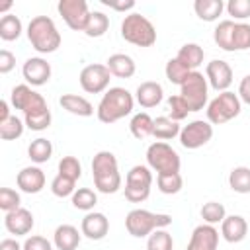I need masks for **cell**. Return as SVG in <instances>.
Returning <instances> with one entry per match:
<instances>
[{"mask_svg":"<svg viewBox=\"0 0 250 250\" xmlns=\"http://www.w3.org/2000/svg\"><path fill=\"white\" fill-rule=\"evenodd\" d=\"M152 170L148 166L137 164L125 176V199L131 203H143L150 195Z\"/></svg>","mask_w":250,"mask_h":250,"instance_id":"cell-9","label":"cell"},{"mask_svg":"<svg viewBox=\"0 0 250 250\" xmlns=\"http://www.w3.org/2000/svg\"><path fill=\"white\" fill-rule=\"evenodd\" d=\"M102 4L111 8V10H115V12H129V10H133L137 6L135 0H102Z\"/></svg>","mask_w":250,"mask_h":250,"instance_id":"cell-49","label":"cell"},{"mask_svg":"<svg viewBox=\"0 0 250 250\" xmlns=\"http://www.w3.org/2000/svg\"><path fill=\"white\" fill-rule=\"evenodd\" d=\"M162 100H164V88H162L160 82L146 80V82H141V84L137 86L135 102H137L141 107H145V109L156 107Z\"/></svg>","mask_w":250,"mask_h":250,"instance_id":"cell-20","label":"cell"},{"mask_svg":"<svg viewBox=\"0 0 250 250\" xmlns=\"http://www.w3.org/2000/svg\"><path fill=\"white\" fill-rule=\"evenodd\" d=\"M180 96L188 104L189 111H201L209 104V82L203 76V72L193 70L186 78V82L180 86Z\"/></svg>","mask_w":250,"mask_h":250,"instance_id":"cell-7","label":"cell"},{"mask_svg":"<svg viewBox=\"0 0 250 250\" xmlns=\"http://www.w3.org/2000/svg\"><path fill=\"white\" fill-rule=\"evenodd\" d=\"M23 31V23L16 14H6L0 18V39L16 41Z\"/></svg>","mask_w":250,"mask_h":250,"instance_id":"cell-31","label":"cell"},{"mask_svg":"<svg viewBox=\"0 0 250 250\" xmlns=\"http://www.w3.org/2000/svg\"><path fill=\"white\" fill-rule=\"evenodd\" d=\"M109 80H111V72L102 62L86 64L80 70V76H78V82H80L82 90L88 92V94H102V92L109 90Z\"/></svg>","mask_w":250,"mask_h":250,"instance_id":"cell-11","label":"cell"},{"mask_svg":"<svg viewBox=\"0 0 250 250\" xmlns=\"http://www.w3.org/2000/svg\"><path fill=\"white\" fill-rule=\"evenodd\" d=\"M172 225V215L152 213L146 209H131L125 217V229L135 238H145L156 229H166Z\"/></svg>","mask_w":250,"mask_h":250,"instance_id":"cell-5","label":"cell"},{"mask_svg":"<svg viewBox=\"0 0 250 250\" xmlns=\"http://www.w3.org/2000/svg\"><path fill=\"white\" fill-rule=\"evenodd\" d=\"M23 250H53V242L47 240L45 236L31 234L23 240Z\"/></svg>","mask_w":250,"mask_h":250,"instance_id":"cell-47","label":"cell"},{"mask_svg":"<svg viewBox=\"0 0 250 250\" xmlns=\"http://www.w3.org/2000/svg\"><path fill=\"white\" fill-rule=\"evenodd\" d=\"M225 10L232 20L242 21L250 18V0H229L225 4Z\"/></svg>","mask_w":250,"mask_h":250,"instance_id":"cell-46","label":"cell"},{"mask_svg":"<svg viewBox=\"0 0 250 250\" xmlns=\"http://www.w3.org/2000/svg\"><path fill=\"white\" fill-rule=\"evenodd\" d=\"M135 107V98L127 88L121 86H113L109 90L104 92L98 107H96V115L102 123L111 125L123 117H127Z\"/></svg>","mask_w":250,"mask_h":250,"instance_id":"cell-1","label":"cell"},{"mask_svg":"<svg viewBox=\"0 0 250 250\" xmlns=\"http://www.w3.org/2000/svg\"><path fill=\"white\" fill-rule=\"evenodd\" d=\"M176 59H178L189 72H193V70H197V66L203 64L205 51H203V47H199L197 43H186V45L180 47Z\"/></svg>","mask_w":250,"mask_h":250,"instance_id":"cell-25","label":"cell"},{"mask_svg":"<svg viewBox=\"0 0 250 250\" xmlns=\"http://www.w3.org/2000/svg\"><path fill=\"white\" fill-rule=\"evenodd\" d=\"M27 156L35 164H43V162L51 160V156H53V143L49 139H45V137L33 139L29 143V146H27Z\"/></svg>","mask_w":250,"mask_h":250,"instance_id":"cell-29","label":"cell"},{"mask_svg":"<svg viewBox=\"0 0 250 250\" xmlns=\"http://www.w3.org/2000/svg\"><path fill=\"white\" fill-rule=\"evenodd\" d=\"M27 39L31 43V47L39 53V55H49L55 53L61 47V31L57 29L53 18L49 16H35L31 18V21L27 23Z\"/></svg>","mask_w":250,"mask_h":250,"instance_id":"cell-3","label":"cell"},{"mask_svg":"<svg viewBox=\"0 0 250 250\" xmlns=\"http://www.w3.org/2000/svg\"><path fill=\"white\" fill-rule=\"evenodd\" d=\"M51 191L53 195L57 197H72V193L76 191V182L62 176V174H57L53 180H51Z\"/></svg>","mask_w":250,"mask_h":250,"instance_id":"cell-41","label":"cell"},{"mask_svg":"<svg viewBox=\"0 0 250 250\" xmlns=\"http://www.w3.org/2000/svg\"><path fill=\"white\" fill-rule=\"evenodd\" d=\"M246 234H248V223L242 215H227L225 221L221 223V236L230 244L242 242Z\"/></svg>","mask_w":250,"mask_h":250,"instance_id":"cell-21","label":"cell"},{"mask_svg":"<svg viewBox=\"0 0 250 250\" xmlns=\"http://www.w3.org/2000/svg\"><path fill=\"white\" fill-rule=\"evenodd\" d=\"M168 111H170V119H174V121H182L188 117V113H191L180 94H174L168 98Z\"/></svg>","mask_w":250,"mask_h":250,"instance_id":"cell-45","label":"cell"},{"mask_svg":"<svg viewBox=\"0 0 250 250\" xmlns=\"http://www.w3.org/2000/svg\"><path fill=\"white\" fill-rule=\"evenodd\" d=\"M70 201H72V205H74L76 209L90 213V211L96 207V203H98V193H96L94 189H90V188H78V189L72 193Z\"/></svg>","mask_w":250,"mask_h":250,"instance_id":"cell-35","label":"cell"},{"mask_svg":"<svg viewBox=\"0 0 250 250\" xmlns=\"http://www.w3.org/2000/svg\"><path fill=\"white\" fill-rule=\"evenodd\" d=\"M213 139V125L203 119H193L180 131V145L188 150H197Z\"/></svg>","mask_w":250,"mask_h":250,"instance_id":"cell-13","label":"cell"},{"mask_svg":"<svg viewBox=\"0 0 250 250\" xmlns=\"http://www.w3.org/2000/svg\"><path fill=\"white\" fill-rule=\"evenodd\" d=\"M35 225V219H33V213L25 207H20L16 211H10L4 215V227L10 234L14 236H25L31 232Z\"/></svg>","mask_w":250,"mask_h":250,"instance_id":"cell-16","label":"cell"},{"mask_svg":"<svg viewBox=\"0 0 250 250\" xmlns=\"http://www.w3.org/2000/svg\"><path fill=\"white\" fill-rule=\"evenodd\" d=\"M10 105L14 109H20L23 111V115L27 113H35V111H41V109H47V100L35 92L29 84H18L12 88L10 92Z\"/></svg>","mask_w":250,"mask_h":250,"instance_id":"cell-10","label":"cell"},{"mask_svg":"<svg viewBox=\"0 0 250 250\" xmlns=\"http://www.w3.org/2000/svg\"><path fill=\"white\" fill-rule=\"evenodd\" d=\"M180 131H182L180 123L174 121V119H170V117H166V115H160V117L154 119L152 137L156 141H164V143L166 141H172L174 137H180Z\"/></svg>","mask_w":250,"mask_h":250,"instance_id":"cell-26","label":"cell"},{"mask_svg":"<svg viewBox=\"0 0 250 250\" xmlns=\"http://www.w3.org/2000/svg\"><path fill=\"white\" fill-rule=\"evenodd\" d=\"M16 66V55L8 49L0 51V74H8L10 70H14Z\"/></svg>","mask_w":250,"mask_h":250,"instance_id":"cell-48","label":"cell"},{"mask_svg":"<svg viewBox=\"0 0 250 250\" xmlns=\"http://www.w3.org/2000/svg\"><path fill=\"white\" fill-rule=\"evenodd\" d=\"M195 16L203 21H217L219 16L225 12V2L223 0H195L193 2Z\"/></svg>","mask_w":250,"mask_h":250,"instance_id":"cell-27","label":"cell"},{"mask_svg":"<svg viewBox=\"0 0 250 250\" xmlns=\"http://www.w3.org/2000/svg\"><path fill=\"white\" fill-rule=\"evenodd\" d=\"M219 246V230L213 225L201 223L193 229L186 250H217Z\"/></svg>","mask_w":250,"mask_h":250,"instance_id":"cell-17","label":"cell"},{"mask_svg":"<svg viewBox=\"0 0 250 250\" xmlns=\"http://www.w3.org/2000/svg\"><path fill=\"white\" fill-rule=\"evenodd\" d=\"M107 29H109V18H107L104 12L94 10V12L90 14V21H88L84 33H86L88 37H102V35H105Z\"/></svg>","mask_w":250,"mask_h":250,"instance_id":"cell-36","label":"cell"},{"mask_svg":"<svg viewBox=\"0 0 250 250\" xmlns=\"http://www.w3.org/2000/svg\"><path fill=\"white\" fill-rule=\"evenodd\" d=\"M82 240V230L74 225H59L53 232V246L57 250H76Z\"/></svg>","mask_w":250,"mask_h":250,"instance_id":"cell-22","label":"cell"},{"mask_svg":"<svg viewBox=\"0 0 250 250\" xmlns=\"http://www.w3.org/2000/svg\"><path fill=\"white\" fill-rule=\"evenodd\" d=\"M0 250H23V244H20L16 238H4L0 242Z\"/></svg>","mask_w":250,"mask_h":250,"instance_id":"cell-51","label":"cell"},{"mask_svg":"<svg viewBox=\"0 0 250 250\" xmlns=\"http://www.w3.org/2000/svg\"><path fill=\"white\" fill-rule=\"evenodd\" d=\"M121 37L137 47H152L156 43V27L146 16L131 12L121 21Z\"/></svg>","mask_w":250,"mask_h":250,"instance_id":"cell-4","label":"cell"},{"mask_svg":"<svg viewBox=\"0 0 250 250\" xmlns=\"http://www.w3.org/2000/svg\"><path fill=\"white\" fill-rule=\"evenodd\" d=\"M146 164L156 174H172L180 172L182 160L180 154L164 141H156L146 148Z\"/></svg>","mask_w":250,"mask_h":250,"instance_id":"cell-8","label":"cell"},{"mask_svg":"<svg viewBox=\"0 0 250 250\" xmlns=\"http://www.w3.org/2000/svg\"><path fill=\"white\" fill-rule=\"evenodd\" d=\"M199 215H201L203 223L215 227V225H221V223L225 221V217H227V209H225V205L219 203V201H207V203H203Z\"/></svg>","mask_w":250,"mask_h":250,"instance_id":"cell-34","label":"cell"},{"mask_svg":"<svg viewBox=\"0 0 250 250\" xmlns=\"http://www.w3.org/2000/svg\"><path fill=\"white\" fill-rule=\"evenodd\" d=\"M164 74H166L168 82L182 86V84L186 82V78L189 76V70H188V68L174 57V59H170V61L166 62V66H164Z\"/></svg>","mask_w":250,"mask_h":250,"instance_id":"cell-40","label":"cell"},{"mask_svg":"<svg viewBox=\"0 0 250 250\" xmlns=\"http://www.w3.org/2000/svg\"><path fill=\"white\" fill-rule=\"evenodd\" d=\"M10 117H12V113H10V102L2 100V102H0V123H4V121L10 119Z\"/></svg>","mask_w":250,"mask_h":250,"instance_id":"cell-52","label":"cell"},{"mask_svg":"<svg viewBox=\"0 0 250 250\" xmlns=\"http://www.w3.org/2000/svg\"><path fill=\"white\" fill-rule=\"evenodd\" d=\"M105 66L109 68L111 76H117V78H131L137 72V64H135L133 57H129L125 53L109 55L107 61H105Z\"/></svg>","mask_w":250,"mask_h":250,"instance_id":"cell-23","label":"cell"},{"mask_svg":"<svg viewBox=\"0 0 250 250\" xmlns=\"http://www.w3.org/2000/svg\"><path fill=\"white\" fill-rule=\"evenodd\" d=\"M92 178L100 193H115L121 189V174L117 156L111 150H100L92 158Z\"/></svg>","mask_w":250,"mask_h":250,"instance_id":"cell-2","label":"cell"},{"mask_svg":"<svg viewBox=\"0 0 250 250\" xmlns=\"http://www.w3.org/2000/svg\"><path fill=\"white\" fill-rule=\"evenodd\" d=\"M59 104L62 109H66L72 115L78 117H90L94 115V105L90 100H86L84 96H76V94H62L59 98Z\"/></svg>","mask_w":250,"mask_h":250,"instance_id":"cell-24","label":"cell"},{"mask_svg":"<svg viewBox=\"0 0 250 250\" xmlns=\"http://www.w3.org/2000/svg\"><path fill=\"white\" fill-rule=\"evenodd\" d=\"M207 111V121L211 125H223L232 121L234 117L240 115L242 111V102L238 98V94L227 90V92H219L205 107Z\"/></svg>","mask_w":250,"mask_h":250,"instance_id":"cell-6","label":"cell"},{"mask_svg":"<svg viewBox=\"0 0 250 250\" xmlns=\"http://www.w3.org/2000/svg\"><path fill=\"white\" fill-rule=\"evenodd\" d=\"M232 49L234 51H246V49H250V23H246V21H234Z\"/></svg>","mask_w":250,"mask_h":250,"instance_id":"cell-42","label":"cell"},{"mask_svg":"<svg viewBox=\"0 0 250 250\" xmlns=\"http://www.w3.org/2000/svg\"><path fill=\"white\" fill-rule=\"evenodd\" d=\"M232 31H234V21L232 20H223V21L217 23V27L213 29V39H215L219 49H223L227 53H234V49H232Z\"/></svg>","mask_w":250,"mask_h":250,"instance_id":"cell-30","label":"cell"},{"mask_svg":"<svg viewBox=\"0 0 250 250\" xmlns=\"http://www.w3.org/2000/svg\"><path fill=\"white\" fill-rule=\"evenodd\" d=\"M51 64L47 62V59L43 57H29L23 66H21V74L25 78V84L33 86H43L51 80Z\"/></svg>","mask_w":250,"mask_h":250,"instance_id":"cell-15","label":"cell"},{"mask_svg":"<svg viewBox=\"0 0 250 250\" xmlns=\"http://www.w3.org/2000/svg\"><path fill=\"white\" fill-rule=\"evenodd\" d=\"M45 172L39 166H25L16 176V184L23 193H39L45 188Z\"/></svg>","mask_w":250,"mask_h":250,"instance_id":"cell-19","label":"cell"},{"mask_svg":"<svg viewBox=\"0 0 250 250\" xmlns=\"http://www.w3.org/2000/svg\"><path fill=\"white\" fill-rule=\"evenodd\" d=\"M57 10L72 31H84L92 14L86 0H61L57 4Z\"/></svg>","mask_w":250,"mask_h":250,"instance_id":"cell-12","label":"cell"},{"mask_svg":"<svg viewBox=\"0 0 250 250\" xmlns=\"http://www.w3.org/2000/svg\"><path fill=\"white\" fill-rule=\"evenodd\" d=\"M80 230L88 240H102L109 232V219L100 211H90L84 215Z\"/></svg>","mask_w":250,"mask_h":250,"instance_id":"cell-18","label":"cell"},{"mask_svg":"<svg viewBox=\"0 0 250 250\" xmlns=\"http://www.w3.org/2000/svg\"><path fill=\"white\" fill-rule=\"evenodd\" d=\"M53 121V115H51V109H41V111H35V113H27L23 115V123L29 131H45L49 129Z\"/></svg>","mask_w":250,"mask_h":250,"instance_id":"cell-39","label":"cell"},{"mask_svg":"<svg viewBox=\"0 0 250 250\" xmlns=\"http://www.w3.org/2000/svg\"><path fill=\"white\" fill-rule=\"evenodd\" d=\"M238 98L242 104L250 105V74H246L238 84Z\"/></svg>","mask_w":250,"mask_h":250,"instance_id":"cell-50","label":"cell"},{"mask_svg":"<svg viewBox=\"0 0 250 250\" xmlns=\"http://www.w3.org/2000/svg\"><path fill=\"white\" fill-rule=\"evenodd\" d=\"M23 129H25L23 119H20L18 115H12L4 123H0V139L2 141H16L23 135Z\"/></svg>","mask_w":250,"mask_h":250,"instance_id":"cell-38","label":"cell"},{"mask_svg":"<svg viewBox=\"0 0 250 250\" xmlns=\"http://www.w3.org/2000/svg\"><path fill=\"white\" fill-rule=\"evenodd\" d=\"M229 188L236 193H250V166H234L229 174Z\"/></svg>","mask_w":250,"mask_h":250,"instance_id":"cell-32","label":"cell"},{"mask_svg":"<svg viewBox=\"0 0 250 250\" xmlns=\"http://www.w3.org/2000/svg\"><path fill=\"white\" fill-rule=\"evenodd\" d=\"M152 127H154V119H152L146 111L135 113V115L131 117V121H129V131H131V135H133L135 139H139V141L150 137V135H152Z\"/></svg>","mask_w":250,"mask_h":250,"instance_id":"cell-28","label":"cell"},{"mask_svg":"<svg viewBox=\"0 0 250 250\" xmlns=\"http://www.w3.org/2000/svg\"><path fill=\"white\" fill-rule=\"evenodd\" d=\"M205 78L209 82V88L217 92H227L232 84V66L223 59H213L205 66Z\"/></svg>","mask_w":250,"mask_h":250,"instance_id":"cell-14","label":"cell"},{"mask_svg":"<svg viewBox=\"0 0 250 250\" xmlns=\"http://www.w3.org/2000/svg\"><path fill=\"white\" fill-rule=\"evenodd\" d=\"M12 6H14V2H6V4H2V6H0V14H4V16H6V12H8Z\"/></svg>","mask_w":250,"mask_h":250,"instance_id":"cell-53","label":"cell"},{"mask_svg":"<svg viewBox=\"0 0 250 250\" xmlns=\"http://www.w3.org/2000/svg\"><path fill=\"white\" fill-rule=\"evenodd\" d=\"M156 186L158 191L164 195H174L178 191H182L184 188V178L180 172H172V174H156Z\"/></svg>","mask_w":250,"mask_h":250,"instance_id":"cell-33","label":"cell"},{"mask_svg":"<svg viewBox=\"0 0 250 250\" xmlns=\"http://www.w3.org/2000/svg\"><path fill=\"white\" fill-rule=\"evenodd\" d=\"M57 170H59V174H62V176H66L74 182H78V178L82 176V164L76 156H62L59 160Z\"/></svg>","mask_w":250,"mask_h":250,"instance_id":"cell-43","label":"cell"},{"mask_svg":"<svg viewBox=\"0 0 250 250\" xmlns=\"http://www.w3.org/2000/svg\"><path fill=\"white\" fill-rule=\"evenodd\" d=\"M146 250H174V238L166 229H156L146 236Z\"/></svg>","mask_w":250,"mask_h":250,"instance_id":"cell-37","label":"cell"},{"mask_svg":"<svg viewBox=\"0 0 250 250\" xmlns=\"http://www.w3.org/2000/svg\"><path fill=\"white\" fill-rule=\"evenodd\" d=\"M20 207H21L20 193L12 188H0V209L4 213H10V211H16Z\"/></svg>","mask_w":250,"mask_h":250,"instance_id":"cell-44","label":"cell"}]
</instances>
